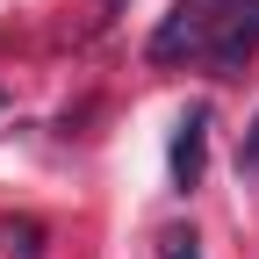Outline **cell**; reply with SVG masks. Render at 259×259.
Returning <instances> with one entry per match:
<instances>
[{"instance_id": "obj_4", "label": "cell", "mask_w": 259, "mask_h": 259, "mask_svg": "<svg viewBox=\"0 0 259 259\" xmlns=\"http://www.w3.org/2000/svg\"><path fill=\"white\" fill-rule=\"evenodd\" d=\"M0 245H8L15 259H36V252H44V231H36L29 216H0Z\"/></svg>"}, {"instance_id": "obj_5", "label": "cell", "mask_w": 259, "mask_h": 259, "mask_svg": "<svg viewBox=\"0 0 259 259\" xmlns=\"http://www.w3.org/2000/svg\"><path fill=\"white\" fill-rule=\"evenodd\" d=\"M238 173H252V180H259V115H252V130H245V144H238Z\"/></svg>"}, {"instance_id": "obj_3", "label": "cell", "mask_w": 259, "mask_h": 259, "mask_svg": "<svg viewBox=\"0 0 259 259\" xmlns=\"http://www.w3.org/2000/svg\"><path fill=\"white\" fill-rule=\"evenodd\" d=\"M202 166H209V108H187L180 130H173V187L194 194L202 187Z\"/></svg>"}, {"instance_id": "obj_1", "label": "cell", "mask_w": 259, "mask_h": 259, "mask_svg": "<svg viewBox=\"0 0 259 259\" xmlns=\"http://www.w3.org/2000/svg\"><path fill=\"white\" fill-rule=\"evenodd\" d=\"M223 8H231V0H180V8L166 15V29L151 36V58H158V65H173V58H194V51L209 58V36H216Z\"/></svg>"}, {"instance_id": "obj_2", "label": "cell", "mask_w": 259, "mask_h": 259, "mask_svg": "<svg viewBox=\"0 0 259 259\" xmlns=\"http://www.w3.org/2000/svg\"><path fill=\"white\" fill-rule=\"evenodd\" d=\"M245 58H259V0H231L209 36V65L216 72H238Z\"/></svg>"}, {"instance_id": "obj_6", "label": "cell", "mask_w": 259, "mask_h": 259, "mask_svg": "<svg viewBox=\"0 0 259 259\" xmlns=\"http://www.w3.org/2000/svg\"><path fill=\"white\" fill-rule=\"evenodd\" d=\"M166 259H202V245H194V231H173V238H166Z\"/></svg>"}]
</instances>
